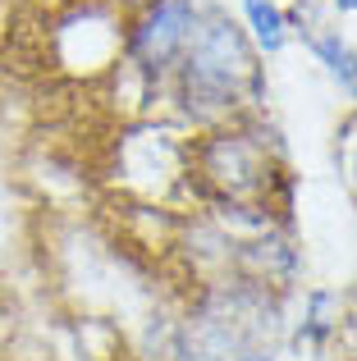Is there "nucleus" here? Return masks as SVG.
<instances>
[{
	"mask_svg": "<svg viewBox=\"0 0 357 361\" xmlns=\"http://www.w3.org/2000/svg\"><path fill=\"white\" fill-rule=\"evenodd\" d=\"M334 160H339V174L344 183H349V192L357 197V110L349 119H344L339 128V142H334Z\"/></svg>",
	"mask_w": 357,
	"mask_h": 361,
	"instance_id": "nucleus-7",
	"label": "nucleus"
},
{
	"mask_svg": "<svg viewBox=\"0 0 357 361\" xmlns=\"http://www.w3.org/2000/svg\"><path fill=\"white\" fill-rule=\"evenodd\" d=\"M197 27V5L193 0H152V5L138 14V23L124 37V55L138 73H143L147 87H161L174 73V64L183 60L188 42H193Z\"/></svg>",
	"mask_w": 357,
	"mask_h": 361,
	"instance_id": "nucleus-3",
	"label": "nucleus"
},
{
	"mask_svg": "<svg viewBox=\"0 0 357 361\" xmlns=\"http://www.w3.org/2000/svg\"><path fill=\"white\" fill-rule=\"evenodd\" d=\"M344 329V298L334 288H312L303 298V316H298L294 334H289V348L298 357H325L330 343Z\"/></svg>",
	"mask_w": 357,
	"mask_h": 361,
	"instance_id": "nucleus-4",
	"label": "nucleus"
},
{
	"mask_svg": "<svg viewBox=\"0 0 357 361\" xmlns=\"http://www.w3.org/2000/svg\"><path fill=\"white\" fill-rule=\"evenodd\" d=\"M334 9H344V14H357V0H330Z\"/></svg>",
	"mask_w": 357,
	"mask_h": 361,
	"instance_id": "nucleus-8",
	"label": "nucleus"
},
{
	"mask_svg": "<svg viewBox=\"0 0 357 361\" xmlns=\"http://www.w3.org/2000/svg\"><path fill=\"white\" fill-rule=\"evenodd\" d=\"M188 169H193V183L206 192V202L224 206L270 211L275 183H284V165L252 119L202 128V137L188 142Z\"/></svg>",
	"mask_w": 357,
	"mask_h": 361,
	"instance_id": "nucleus-2",
	"label": "nucleus"
},
{
	"mask_svg": "<svg viewBox=\"0 0 357 361\" xmlns=\"http://www.w3.org/2000/svg\"><path fill=\"white\" fill-rule=\"evenodd\" d=\"M303 42L312 46V55L325 64V73H330V78L339 82L344 92H349V101L357 106V51L344 42L339 32H334V27H330V32H316V27H307Z\"/></svg>",
	"mask_w": 357,
	"mask_h": 361,
	"instance_id": "nucleus-5",
	"label": "nucleus"
},
{
	"mask_svg": "<svg viewBox=\"0 0 357 361\" xmlns=\"http://www.w3.org/2000/svg\"><path fill=\"white\" fill-rule=\"evenodd\" d=\"M243 14H248L252 37L248 42L257 46V55H279L289 42V14L275 5V0H243Z\"/></svg>",
	"mask_w": 357,
	"mask_h": 361,
	"instance_id": "nucleus-6",
	"label": "nucleus"
},
{
	"mask_svg": "<svg viewBox=\"0 0 357 361\" xmlns=\"http://www.w3.org/2000/svg\"><path fill=\"white\" fill-rule=\"evenodd\" d=\"M344 361H349V357H344Z\"/></svg>",
	"mask_w": 357,
	"mask_h": 361,
	"instance_id": "nucleus-9",
	"label": "nucleus"
},
{
	"mask_svg": "<svg viewBox=\"0 0 357 361\" xmlns=\"http://www.w3.org/2000/svg\"><path fill=\"white\" fill-rule=\"evenodd\" d=\"M174 101L188 123L220 128V123L248 119L266 97V78L257 64V46L238 23L224 14H197L193 42L174 64Z\"/></svg>",
	"mask_w": 357,
	"mask_h": 361,
	"instance_id": "nucleus-1",
	"label": "nucleus"
}]
</instances>
